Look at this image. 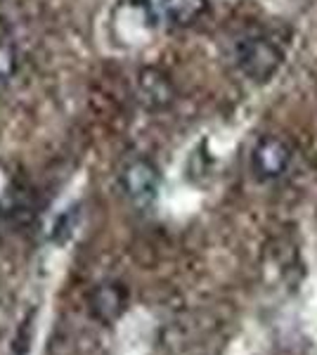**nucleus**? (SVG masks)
<instances>
[{"label":"nucleus","mask_w":317,"mask_h":355,"mask_svg":"<svg viewBox=\"0 0 317 355\" xmlns=\"http://www.w3.org/2000/svg\"><path fill=\"white\" fill-rule=\"evenodd\" d=\"M234 62L249 81L265 83L280 71L284 53L273 38L253 33V36L239 38V43L234 45Z\"/></svg>","instance_id":"nucleus-1"},{"label":"nucleus","mask_w":317,"mask_h":355,"mask_svg":"<svg viewBox=\"0 0 317 355\" xmlns=\"http://www.w3.org/2000/svg\"><path fill=\"white\" fill-rule=\"evenodd\" d=\"M157 26V12L149 0H121L112 12V31L121 43L137 45Z\"/></svg>","instance_id":"nucleus-2"},{"label":"nucleus","mask_w":317,"mask_h":355,"mask_svg":"<svg viewBox=\"0 0 317 355\" xmlns=\"http://www.w3.org/2000/svg\"><path fill=\"white\" fill-rule=\"evenodd\" d=\"M121 187L135 206H152L159 197L161 175L149 159H135L121 173Z\"/></svg>","instance_id":"nucleus-3"},{"label":"nucleus","mask_w":317,"mask_h":355,"mask_svg":"<svg viewBox=\"0 0 317 355\" xmlns=\"http://www.w3.org/2000/svg\"><path fill=\"white\" fill-rule=\"evenodd\" d=\"M291 166V147L280 135H263L253 145L251 171L261 180H277Z\"/></svg>","instance_id":"nucleus-4"},{"label":"nucleus","mask_w":317,"mask_h":355,"mask_svg":"<svg viewBox=\"0 0 317 355\" xmlns=\"http://www.w3.org/2000/svg\"><path fill=\"white\" fill-rule=\"evenodd\" d=\"M135 95L145 110L149 112H164L175 102V85L157 67H145L137 71L135 78Z\"/></svg>","instance_id":"nucleus-5"},{"label":"nucleus","mask_w":317,"mask_h":355,"mask_svg":"<svg viewBox=\"0 0 317 355\" xmlns=\"http://www.w3.org/2000/svg\"><path fill=\"white\" fill-rule=\"evenodd\" d=\"M128 306V291L121 282H105L90 294V313L100 322H114L123 315Z\"/></svg>","instance_id":"nucleus-6"},{"label":"nucleus","mask_w":317,"mask_h":355,"mask_svg":"<svg viewBox=\"0 0 317 355\" xmlns=\"http://www.w3.org/2000/svg\"><path fill=\"white\" fill-rule=\"evenodd\" d=\"M209 12V0H161V15L171 26H192Z\"/></svg>","instance_id":"nucleus-7"},{"label":"nucleus","mask_w":317,"mask_h":355,"mask_svg":"<svg viewBox=\"0 0 317 355\" xmlns=\"http://www.w3.org/2000/svg\"><path fill=\"white\" fill-rule=\"evenodd\" d=\"M19 69V53H17V45L8 38H0V81H8L12 78Z\"/></svg>","instance_id":"nucleus-8"},{"label":"nucleus","mask_w":317,"mask_h":355,"mask_svg":"<svg viewBox=\"0 0 317 355\" xmlns=\"http://www.w3.org/2000/svg\"><path fill=\"white\" fill-rule=\"evenodd\" d=\"M76 223H78V211L76 206H71L69 211H65V214H60V218L55 220L53 225V239L60 244H65L69 237H71V232L76 230Z\"/></svg>","instance_id":"nucleus-9"}]
</instances>
